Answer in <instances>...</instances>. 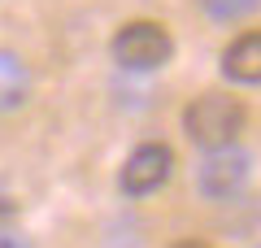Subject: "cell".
Instances as JSON below:
<instances>
[{"mask_svg":"<svg viewBox=\"0 0 261 248\" xmlns=\"http://www.w3.org/2000/svg\"><path fill=\"white\" fill-rule=\"evenodd\" d=\"M244 122H248V109H244L240 96L231 92H205V96H196L192 105H187L183 113V131L187 139H192L196 148H226L240 139Z\"/></svg>","mask_w":261,"mask_h":248,"instance_id":"obj_1","label":"cell"},{"mask_svg":"<svg viewBox=\"0 0 261 248\" xmlns=\"http://www.w3.org/2000/svg\"><path fill=\"white\" fill-rule=\"evenodd\" d=\"M109 57L118 70L126 74H152L174 57V39L161 22H126V27L113 35Z\"/></svg>","mask_w":261,"mask_h":248,"instance_id":"obj_2","label":"cell"},{"mask_svg":"<svg viewBox=\"0 0 261 248\" xmlns=\"http://www.w3.org/2000/svg\"><path fill=\"white\" fill-rule=\"evenodd\" d=\"M170 175H174V153H170L161 139H148V144L130 148V157L122 161L118 187H122V196L140 201V196L161 192V187L170 183Z\"/></svg>","mask_w":261,"mask_h":248,"instance_id":"obj_3","label":"cell"},{"mask_svg":"<svg viewBox=\"0 0 261 248\" xmlns=\"http://www.w3.org/2000/svg\"><path fill=\"white\" fill-rule=\"evenodd\" d=\"M248 175H252V157L244 153V148H235V144L209 148L205 161H200V170H196V187H200V196L226 205V201H235V196L244 192Z\"/></svg>","mask_w":261,"mask_h":248,"instance_id":"obj_4","label":"cell"},{"mask_svg":"<svg viewBox=\"0 0 261 248\" xmlns=\"http://www.w3.org/2000/svg\"><path fill=\"white\" fill-rule=\"evenodd\" d=\"M222 74L231 83H244V87H261V31H244L226 44Z\"/></svg>","mask_w":261,"mask_h":248,"instance_id":"obj_5","label":"cell"},{"mask_svg":"<svg viewBox=\"0 0 261 248\" xmlns=\"http://www.w3.org/2000/svg\"><path fill=\"white\" fill-rule=\"evenodd\" d=\"M31 101V70L13 48H0V113H13Z\"/></svg>","mask_w":261,"mask_h":248,"instance_id":"obj_6","label":"cell"},{"mask_svg":"<svg viewBox=\"0 0 261 248\" xmlns=\"http://www.w3.org/2000/svg\"><path fill=\"white\" fill-rule=\"evenodd\" d=\"M196 5H200V13L214 18V22H240V18H248V13L257 9L261 0H196Z\"/></svg>","mask_w":261,"mask_h":248,"instance_id":"obj_7","label":"cell"},{"mask_svg":"<svg viewBox=\"0 0 261 248\" xmlns=\"http://www.w3.org/2000/svg\"><path fill=\"white\" fill-rule=\"evenodd\" d=\"M13 218H18V201L0 187V227H13Z\"/></svg>","mask_w":261,"mask_h":248,"instance_id":"obj_8","label":"cell"},{"mask_svg":"<svg viewBox=\"0 0 261 248\" xmlns=\"http://www.w3.org/2000/svg\"><path fill=\"white\" fill-rule=\"evenodd\" d=\"M0 248H31V239L13 227H0Z\"/></svg>","mask_w":261,"mask_h":248,"instance_id":"obj_9","label":"cell"},{"mask_svg":"<svg viewBox=\"0 0 261 248\" xmlns=\"http://www.w3.org/2000/svg\"><path fill=\"white\" fill-rule=\"evenodd\" d=\"M170 248H209V244H205V239H174Z\"/></svg>","mask_w":261,"mask_h":248,"instance_id":"obj_10","label":"cell"},{"mask_svg":"<svg viewBox=\"0 0 261 248\" xmlns=\"http://www.w3.org/2000/svg\"><path fill=\"white\" fill-rule=\"evenodd\" d=\"M252 248H261V244H252Z\"/></svg>","mask_w":261,"mask_h":248,"instance_id":"obj_11","label":"cell"}]
</instances>
